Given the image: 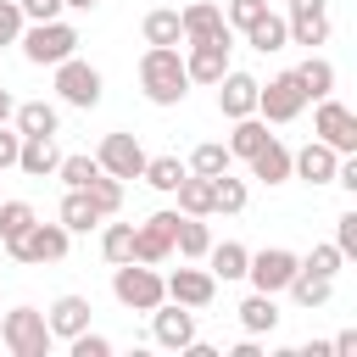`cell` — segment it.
<instances>
[{"label":"cell","instance_id":"cell-3","mask_svg":"<svg viewBox=\"0 0 357 357\" xmlns=\"http://www.w3.org/2000/svg\"><path fill=\"white\" fill-rule=\"evenodd\" d=\"M0 340H6L11 357H45V351L56 346V335H50V324H45L39 307H11V312H0Z\"/></svg>","mask_w":357,"mask_h":357},{"label":"cell","instance_id":"cell-11","mask_svg":"<svg viewBox=\"0 0 357 357\" xmlns=\"http://www.w3.org/2000/svg\"><path fill=\"white\" fill-rule=\"evenodd\" d=\"M162 290H167V301H178V307H190V312H201V307H212L218 279H212V268H178V273H167V279H162Z\"/></svg>","mask_w":357,"mask_h":357},{"label":"cell","instance_id":"cell-15","mask_svg":"<svg viewBox=\"0 0 357 357\" xmlns=\"http://www.w3.org/2000/svg\"><path fill=\"white\" fill-rule=\"evenodd\" d=\"M229 50H234V39H201V45H190V56H184L190 84H218L229 73Z\"/></svg>","mask_w":357,"mask_h":357},{"label":"cell","instance_id":"cell-28","mask_svg":"<svg viewBox=\"0 0 357 357\" xmlns=\"http://www.w3.org/2000/svg\"><path fill=\"white\" fill-rule=\"evenodd\" d=\"M11 123H17V134H56V128H61V112H56L50 100H22V106L11 112Z\"/></svg>","mask_w":357,"mask_h":357},{"label":"cell","instance_id":"cell-23","mask_svg":"<svg viewBox=\"0 0 357 357\" xmlns=\"http://www.w3.org/2000/svg\"><path fill=\"white\" fill-rule=\"evenodd\" d=\"M245 45H251V50H262V56L284 50V45H290V28H284V17H279V11H262V17L245 28Z\"/></svg>","mask_w":357,"mask_h":357},{"label":"cell","instance_id":"cell-20","mask_svg":"<svg viewBox=\"0 0 357 357\" xmlns=\"http://www.w3.org/2000/svg\"><path fill=\"white\" fill-rule=\"evenodd\" d=\"M89 296H56L50 301V312H45V324H50V335L56 340H73L78 329H89Z\"/></svg>","mask_w":357,"mask_h":357},{"label":"cell","instance_id":"cell-37","mask_svg":"<svg viewBox=\"0 0 357 357\" xmlns=\"http://www.w3.org/2000/svg\"><path fill=\"white\" fill-rule=\"evenodd\" d=\"M33 206L28 201H0V245H11V240H22L28 229H33Z\"/></svg>","mask_w":357,"mask_h":357},{"label":"cell","instance_id":"cell-5","mask_svg":"<svg viewBox=\"0 0 357 357\" xmlns=\"http://www.w3.org/2000/svg\"><path fill=\"white\" fill-rule=\"evenodd\" d=\"M301 112H307V89H301L296 67L290 73H273L268 84H257V117L262 123H296Z\"/></svg>","mask_w":357,"mask_h":357},{"label":"cell","instance_id":"cell-33","mask_svg":"<svg viewBox=\"0 0 357 357\" xmlns=\"http://www.w3.org/2000/svg\"><path fill=\"white\" fill-rule=\"evenodd\" d=\"M229 167H234V156H229L223 139H206V145L190 151V173H201V178H218V173H229Z\"/></svg>","mask_w":357,"mask_h":357},{"label":"cell","instance_id":"cell-34","mask_svg":"<svg viewBox=\"0 0 357 357\" xmlns=\"http://www.w3.org/2000/svg\"><path fill=\"white\" fill-rule=\"evenodd\" d=\"M184 173H190V167H184L178 156H145V173H139V178H145L151 190H162V195H173Z\"/></svg>","mask_w":357,"mask_h":357},{"label":"cell","instance_id":"cell-48","mask_svg":"<svg viewBox=\"0 0 357 357\" xmlns=\"http://www.w3.org/2000/svg\"><path fill=\"white\" fill-rule=\"evenodd\" d=\"M284 357H335V351H329V340H307L301 351H284Z\"/></svg>","mask_w":357,"mask_h":357},{"label":"cell","instance_id":"cell-46","mask_svg":"<svg viewBox=\"0 0 357 357\" xmlns=\"http://www.w3.org/2000/svg\"><path fill=\"white\" fill-rule=\"evenodd\" d=\"M17 145H22V134L0 123V173H6V167H17Z\"/></svg>","mask_w":357,"mask_h":357},{"label":"cell","instance_id":"cell-35","mask_svg":"<svg viewBox=\"0 0 357 357\" xmlns=\"http://www.w3.org/2000/svg\"><path fill=\"white\" fill-rule=\"evenodd\" d=\"M84 195L95 201L100 218H117V212H123V178H112V173H95V178L84 184Z\"/></svg>","mask_w":357,"mask_h":357},{"label":"cell","instance_id":"cell-43","mask_svg":"<svg viewBox=\"0 0 357 357\" xmlns=\"http://www.w3.org/2000/svg\"><path fill=\"white\" fill-rule=\"evenodd\" d=\"M335 245H340L346 262L357 257V212H340V218H335Z\"/></svg>","mask_w":357,"mask_h":357},{"label":"cell","instance_id":"cell-12","mask_svg":"<svg viewBox=\"0 0 357 357\" xmlns=\"http://www.w3.org/2000/svg\"><path fill=\"white\" fill-rule=\"evenodd\" d=\"M151 335H156V346L184 351V346L195 340V312L178 307V301H156V307H151Z\"/></svg>","mask_w":357,"mask_h":357},{"label":"cell","instance_id":"cell-44","mask_svg":"<svg viewBox=\"0 0 357 357\" xmlns=\"http://www.w3.org/2000/svg\"><path fill=\"white\" fill-rule=\"evenodd\" d=\"M22 6L17 0H0V45H17V33H22Z\"/></svg>","mask_w":357,"mask_h":357},{"label":"cell","instance_id":"cell-2","mask_svg":"<svg viewBox=\"0 0 357 357\" xmlns=\"http://www.w3.org/2000/svg\"><path fill=\"white\" fill-rule=\"evenodd\" d=\"M17 45H22V56H28L33 67H56V61L78 56V28H73L67 17H50V22H22Z\"/></svg>","mask_w":357,"mask_h":357},{"label":"cell","instance_id":"cell-16","mask_svg":"<svg viewBox=\"0 0 357 357\" xmlns=\"http://www.w3.org/2000/svg\"><path fill=\"white\" fill-rule=\"evenodd\" d=\"M335 167H340V151H329L324 139H307L301 151H290V178H307V184H335Z\"/></svg>","mask_w":357,"mask_h":357},{"label":"cell","instance_id":"cell-45","mask_svg":"<svg viewBox=\"0 0 357 357\" xmlns=\"http://www.w3.org/2000/svg\"><path fill=\"white\" fill-rule=\"evenodd\" d=\"M17 6H22V17H28V22H50V17H61V11H67L61 0H17Z\"/></svg>","mask_w":357,"mask_h":357},{"label":"cell","instance_id":"cell-9","mask_svg":"<svg viewBox=\"0 0 357 357\" xmlns=\"http://www.w3.org/2000/svg\"><path fill=\"white\" fill-rule=\"evenodd\" d=\"M296 268H301V257L284 251V245H262V251L245 257V279H251V290H268V296H279V290L296 279Z\"/></svg>","mask_w":357,"mask_h":357},{"label":"cell","instance_id":"cell-39","mask_svg":"<svg viewBox=\"0 0 357 357\" xmlns=\"http://www.w3.org/2000/svg\"><path fill=\"white\" fill-rule=\"evenodd\" d=\"M95 173H100V162H95V156H61V162H56V178H61L67 190H84Z\"/></svg>","mask_w":357,"mask_h":357},{"label":"cell","instance_id":"cell-30","mask_svg":"<svg viewBox=\"0 0 357 357\" xmlns=\"http://www.w3.org/2000/svg\"><path fill=\"white\" fill-rule=\"evenodd\" d=\"M245 245L240 240H223V245H206V262H212V279H245Z\"/></svg>","mask_w":357,"mask_h":357},{"label":"cell","instance_id":"cell-25","mask_svg":"<svg viewBox=\"0 0 357 357\" xmlns=\"http://www.w3.org/2000/svg\"><path fill=\"white\" fill-rule=\"evenodd\" d=\"M284 290L296 296V307L318 312V307H329V296H335V279H324V273H307V268H296V279H290Z\"/></svg>","mask_w":357,"mask_h":357},{"label":"cell","instance_id":"cell-50","mask_svg":"<svg viewBox=\"0 0 357 357\" xmlns=\"http://www.w3.org/2000/svg\"><path fill=\"white\" fill-rule=\"evenodd\" d=\"M290 11H329V0H290Z\"/></svg>","mask_w":357,"mask_h":357},{"label":"cell","instance_id":"cell-7","mask_svg":"<svg viewBox=\"0 0 357 357\" xmlns=\"http://www.w3.org/2000/svg\"><path fill=\"white\" fill-rule=\"evenodd\" d=\"M100 89H106V78H100V67H89V61H78V56H67V61H56V95H61L67 106H78V112H89V106H100Z\"/></svg>","mask_w":357,"mask_h":357},{"label":"cell","instance_id":"cell-51","mask_svg":"<svg viewBox=\"0 0 357 357\" xmlns=\"http://www.w3.org/2000/svg\"><path fill=\"white\" fill-rule=\"evenodd\" d=\"M11 112H17V100H11L6 89H0V123H11Z\"/></svg>","mask_w":357,"mask_h":357},{"label":"cell","instance_id":"cell-10","mask_svg":"<svg viewBox=\"0 0 357 357\" xmlns=\"http://www.w3.org/2000/svg\"><path fill=\"white\" fill-rule=\"evenodd\" d=\"M95 162H100V173H112V178H139L145 173V145L134 139V134H106L100 139V151H95Z\"/></svg>","mask_w":357,"mask_h":357},{"label":"cell","instance_id":"cell-42","mask_svg":"<svg viewBox=\"0 0 357 357\" xmlns=\"http://www.w3.org/2000/svg\"><path fill=\"white\" fill-rule=\"evenodd\" d=\"M67 346H73V357H112V340H106V335H95V329H78Z\"/></svg>","mask_w":357,"mask_h":357},{"label":"cell","instance_id":"cell-36","mask_svg":"<svg viewBox=\"0 0 357 357\" xmlns=\"http://www.w3.org/2000/svg\"><path fill=\"white\" fill-rule=\"evenodd\" d=\"M100 257L117 268V262H134V223H100Z\"/></svg>","mask_w":357,"mask_h":357},{"label":"cell","instance_id":"cell-52","mask_svg":"<svg viewBox=\"0 0 357 357\" xmlns=\"http://www.w3.org/2000/svg\"><path fill=\"white\" fill-rule=\"evenodd\" d=\"M61 6H67V11H95L100 0H61Z\"/></svg>","mask_w":357,"mask_h":357},{"label":"cell","instance_id":"cell-32","mask_svg":"<svg viewBox=\"0 0 357 357\" xmlns=\"http://www.w3.org/2000/svg\"><path fill=\"white\" fill-rule=\"evenodd\" d=\"M262 139H268V123H262L257 112H251V117H234V128H229V156H240V162H245Z\"/></svg>","mask_w":357,"mask_h":357},{"label":"cell","instance_id":"cell-40","mask_svg":"<svg viewBox=\"0 0 357 357\" xmlns=\"http://www.w3.org/2000/svg\"><path fill=\"white\" fill-rule=\"evenodd\" d=\"M301 268H307V273H324V279H335V273L346 268V257H340V245L329 240V245H312V251L301 257Z\"/></svg>","mask_w":357,"mask_h":357},{"label":"cell","instance_id":"cell-6","mask_svg":"<svg viewBox=\"0 0 357 357\" xmlns=\"http://www.w3.org/2000/svg\"><path fill=\"white\" fill-rule=\"evenodd\" d=\"M67 245H73V234H67L61 223H39V218H33V229H28L22 240H11L6 257H11V262H28V268H50V262L67 257Z\"/></svg>","mask_w":357,"mask_h":357},{"label":"cell","instance_id":"cell-41","mask_svg":"<svg viewBox=\"0 0 357 357\" xmlns=\"http://www.w3.org/2000/svg\"><path fill=\"white\" fill-rule=\"evenodd\" d=\"M262 11H268V0H229V6H223V22L245 33V28H251V22L262 17Z\"/></svg>","mask_w":357,"mask_h":357},{"label":"cell","instance_id":"cell-49","mask_svg":"<svg viewBox=\"0 0 357 357\" xmlns=\"http://www.w3.org/2000/svg\"><path fill=\"white\" fill-rule=\"evenodd\" d=\"M229 357H262V346H257V335H245V340H240V346H234Z\"/></svg>","mask_w":357,"mask_h":357},{"label":"cell","instance_id":"cell-27","mask_svg":"<svg viewBox=\"0 0 357 357\" xmlns=\"http://www.w3.org/2000/svg\"><path fill=\"white\" fill-rule=\"evenodd\" d=\"M139 33H145V45H184V22H178V11H173V6L145 11Z\"/></svg>","mask_w":357,"mask_h":357},{"label":"cell","instance_id":"cell-47","mask_svg":"<svg viewBox=\"0 0 357 357\" xmlns=\"http://www.w3.org/2000/svg\"><path fill=\"white\" fill-rule=\"evenodd\" d=\"M329 351H340V357H357V329H340V335L329 340Z\"/></svg>","mask_w":357,"mask_h":357},{"label":"cell","instance_id":"cell-8","mask_svg":"<svg viewBox=\"0 0 357 357\" xmlns=\"http://www.w3.org/2000/svg\"><path fill=\"white\" fill-rule=\"evenodd\" d=\"M312 134H318L329 151L357 156V112H351V106H340L335 95H324V100H318V112H312Z\"/></svg>","mask_w":357,"mask_h":357},{"label":"cell","instance_id":"cell-31","mask_svg":"<svg viewBox=\"0 0 357 357\" xmlns=\"http://www.w3.org/2000/svg\"><path fill=\"white\" fill-rule=\"evenodd\" d=\"M296 78H301L307 100H324V95H335V67H329L324 56H307V61L296 67Z\"/></svg>","mask_w":357,"mask_h":357},{"label":"cell","instance_id":"cell-4","mask_svg":"<svg viewBox=\"0 0 357 357\" xmlns=\"http://www.w3.org/2000/svg\"><path fill=\"white\" fill-rule=\"evenodd\" d=\"M112 296H117L128 312H151L156 301H167L162 273H156L151 262H117V268H112Z\"/></svg>","mask_w":357,"mask_h":357},{"label":"cell","instance_id":"cell-24","mask_svg":"<svg viewBox=\"0 0 357 357\" xmlns=\"http://www.w3.org/2000/svg\"><path fill=\"white\" fill-rule=\"evenodd\" d=\"M206 245H212L206 223H201V218H190V212H178V218H173V251H178V257H190V262H201V257H206Z\"/></svg>","mask_w":357,"mask_h":357},{"label":"cell","instance_id":"cell-17","mask_svg":"<svg viewBox=\"0 0 357 357\" xmlns=\"http://www.w3.org/2000/svg\"><path fill=\"white\" fill-rule=\"evenodd\" d=\"M212 89H218V112H223L229 123L257 112V78H251V73H234V67H229V73H223Z\"/></svg>","mask_w":357,"mask_h":357},{"label":"cell","instance_id":"cell-19","mask_svg":"<svg viewBox=\"0 0 357 357\" xmlns=\"http://www.w3.org/2000/svg\"><path fill=\"white\" fill-rule=\"evenodd\" d=\"M56 162H61L56 134H22V145H17V167H22L28 178H50Z\"/></svg>","mask_w":357,"mask_h":357},{"label":"cell","instance_id":"cell-26","mask_svg":"<svg viewBox=\"0 0 357 357\" xmlns=\"http://www.w3.org/2000/svg\"><path fill=\"white\" fill-rule=\"evenodd\" d=\"M284 28H290V45H329V11H290L284 17Z\"/></svg>","mask_w":357,"mask_h":357},{"label":"cell","instance_id":"cell-14","mask_svg":"<svg viewBox=\"0 0 357 357\" xmlns=\"http://www.w3.org/2000/svg\"><path fill=\"white\" fill-rule=\"evenodd\" d=\"M178 22H184V45H201V39H234V28L223 22V6H212V0H190V6L178 11Z\"/></svg>","mask_w":357,"mask_h":357},{"label":"cell","instance_id":"cell-1","mask_svg":"<svg viewBox=\"0 0 357 357\" xmlns=\"http://www.w3.org/2000/svg\"><path fill=\"white\" fill-rule=\"evenodd\" d=\"M139 89H145L151 106H178L190 95V73H184L178 45H145V56H139Z\"/></svg>","mask_w":357,"mask_h":357},{"label":"cell","instance_id":"cell-18","mask_svg":"<svg viewBox=\"0 0 357 357\" xmlns=\"http://www.w3.org/2000/svg\"><path fill=\"white\" fill-rule=\"evenodd\" d=\"M245 162H251V178H257V184H268V190L290 178V145H284L279 134H268V139H262Z\"/></svg>","mask_w":357,"mask_h":357},{"label":"cell","instance_id":"cell-21","mask_svg":"<svg viewBox=\"0 0 357 357\" xmlns=\"http://www.w3.org/2000/svg\"><path fill=\"white\" fill-rule=\"evenodd\" d=\"M56 223H61L67 234H89V229H100L106 218L95 212V201H89L84 190H67V195H61V212H56Z\"/></svg>","mask_w":357,"mask_h":357},{"label":"cell","instance_id":"cell-29","mask_svg":"<svg viewBox=\"0 0 357 357\" xmlns=\"http://www.w3.org/2000/svg\"><path fill=\"white\" fill-rule=\"evenodd\" d=\"M173 195H178V212H190V218H212V178H201V173H184Z\"/></svg>","mask_w":357,"mask_h":357},{"label":"cell","instance_id":"cell-13","mask_svg":"<svg viewBox=\"0 0 357 357\" xmlns=\"http://www.w3.org/2000/svg\"><path fill=\"white\" fill-rule=\"evenodd\" d=\"M173 218L178 212H151L139 229H134V262H167L173 257Z\"/></svg>","mask_w":357,"mask_h":357},{"label":"cell","instance_id":"cell-22","mask_svg":"<svg viewBox=\"0 0 357 357\" xmlns=\"http://www.w3.org/2000/svg\"><path fill=\"white\" fill-rule=\"evenodd\" d=\"M240 324H245V335H273L279 329V301L268 290H251L240 301Z\"/></svg>","mask_w":357,"mask_h":357},{"label":"cell","instance_id":"cell-38","mask_svg":"<svg viewBox=\"0 0 357 357\" xmlns=\"http://www.w3.org/2000/svg\"><path fill=\"white\" fill-rule=\"evenodd\" d=\"M245 201H251L245 178H229V173L212 178V212H245Z\"/></svg>","mask_w":357,"mask_h":357}]
</instances>
